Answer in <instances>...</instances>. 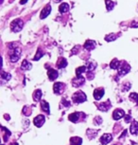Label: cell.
<instances>
[{"label":"cell","mask_w":138,"mask_h":145,"mask_svg":"<svg viewBox=\"0 0 138 145\" xmlns=\"http://www.w3.org/2000/svg\"><path fill=\"white\" fill-rule=\"evenodd\" d=\"M80 116H81V113L76 112V113H72L68 116V120L72 122H78L80 120Z\"/></svg>","instance_id":"16"},{"label":"cell","mask_w":138,"mask_h":145,"mask_svg":"<svg viewBox=\"0 0 138 145\" xmlns=\"http://www.w3.org/2000/svg\"><path fill=\"white\" fill-rule=\"evenodd\" d=\"M130 70H131V66H129L127 63H122V65L118 69V76L119 77H123Z\"/></svg>","instance_id":"5"},{"label":"cell","mask_w":138,"mask_h":145,"mask_svg":"<svg viewBox=\"0 0 138 145\" xmlns=\"http://www.w3.org/2000/svg\"><path fill=\"white\" fill-rule=\"evenodd\" d=\"M23 26H24V23L21 19H15L10 24V28L13 32H19L23 28Z\"/></svg>","instance_id":"2"},{"label":"cell","mask_w":138,"mask_h":145,"mask_svg":"<svg viewBox=\"0 0 138 145\" xmlns=\"http://www.w3.org/2000/svg\"><path fill=\"white\" fill-rule=\"evenodd\" d=\"M69 9V5L67 4V3H62L61 6H60V8H59V10L61 11V12H66L67 10Z\"/></svg>","instance_id":"25"},{"label":"cell","mask_w":138,"mask_h":145,"mask_svg":"<svg viewBox=\"0 0 138 145\" xmlns=\"http://www.w3.org/2000/svg\"><path fill=\"white\" fill-rule=\"evenodd\" d=\"M47 75H48V78L50 81H55L59 77V73H58L57 70L53 69V68H50L47 72Z\"/></svg>","instance_id":"14"},{"label":"cell","mask_w":138,"mask_h":145,"mask_svg":"<svg viewBox=\"0 0 138 145\" xmlns=\"http://www.w3.org/2000/svg\"><path fill=\"white\" fill-rule=\"evenodd\" d=\"M97 108H98V110L102 111V112H106V111H108L110 108H111V104H110V102L108 101L107 103L105 102V103H99V104L97 105Z\"/></svg>","instance_id":"13"},{"label":"cell","mask_w":138,"mask_h":145,"mask_svg":"<svg viewBox=\"0 0 138 145\" xmlns=\"http://www.w3.org/2000/svg\"><path fill=\"white\" fill-rule=\"evenodd\" d=\"M1 77H2V79L6 80V81H9V80H10V78H11L10 74H9V73H6V72H4V71H2Z\"/></svg>","instance_id":"30"},{"label":"cell","mask_w":138,"mask_h":145,"mask_svg":"<svg viewBox=\"0 0 138 145\" xmlns=\"http://www.w3.org/2000/svg\"><path fill=\"white\" fill-rule=\"evenodd\" d=\"M20 56H21V49L20 48H13L11 49L10 52V61L11 63H15L19 60Z\"/></svg>","instance_id":"3"},{"label":"cell","mask_w":138,"mask_h":145,"mask_svg":"<svg viewBox=\"0 0 138 145\" xmlns=\"http://www.w3.org/2000/svg\"><path fill=\"white\" fill-rule=\"evenodd\" d=\"M101 122H102V120H101V118H100V117H96L95 119V125L100 124Z\"/></svg>","instance_id":"31"},{"label":"cell","mask_w":138,"mask_h":145,"mask_svg":"<svg viewBox=\"0 0 138 145\" xmlns=\"http://www.w3.org/2000/svg\"><path fill=\"white\" fill-rule=\"evenodd\" d=\"M86 69H87L86 66H80V67H78L76 69V75L77 76H81V74H82Z\"/></svg>","instance_id":"27"},{"label":"cell","mask_w":138,"mask_h":145,"mask_svg":"<svg viewBox=\"0 0 138 145\" xmlns=\"http://www.w3.org/2000/svg\"><path fill=\"white\" fill-rule=\"evenodd\" d=\"M50 11H51V6L48 4L46 5L45 8L43 9V10L41 11V14H40V18L41 19H45L46 17H47L49 13H50Z\"/></svg>","instance_id":"9"},{"label":"cell","mask_w":138,"mask_h":145,"mask_svg":"<svg viewBox=\"0 0 138 145\" xmlns=\"http://www.w3.org/2000/svg\"><path fill=\"white\" fill-rule=\"evenodd\" d=\"M59 1H61V0H55V2H59Z\"/></svg>","instance_id":"36"},{"label":"cell","mask_w":138,"mask_h":145,"mask_svg":"<svg viewBox=\"0 0 138 145\" xmlns=\"http://www.w3.org/2000/svg\"><path fill=\"white\" fill-rule=\"evenodd\" d=\"M122 65V63L117 60V59H114L113 61L111 62V64H110V66H111V68L112 69H119V67L121 66Z\"/></svg>","instance_id":"17"},{"label":"cell","mask_w":138,"mask_h":145,"mask_svg":"<svg viewBox=\"0 0 138 145\" xmlns=\"http://www.w3.org/2000/svg\"><path fill=\"white\" fill-rule=\"evenodd\" d=\"M44 55V52L41 50V49H39L38 51H37V53H36V55H35V57H34V60L35 61H38V60H40V58L43 56Z\"/></svg>","instance_id":"29"},{"label":"cell","mask_w":138,"mask_h":145,"mask_svg":"<svg viewBox=\"0 0 138 145\" xmlns=\"http://www.w3.org/2000/svg\"><path fill=\"white\" fill-rule=\"evenodd\" d=\"M95 47V42L93 40H87L84 44V48L87 50H93Z\"/></svg>","instance_id":"15"},{"label":"cell","mask_w":138,"mask_h":145,"mask_svg":"<svg viewBox=\"0 0 138 145\" xmlns=\"http://www.w3.org/2000/svg\"><path fill=\"white\" fill-rule=\"evenodd\" d=\"M87 98H86L85 93H83L82 91H78L73 94V96H72V101L75 103H81L85 102Z\"/></svg>","instance_id":"1"},{"label":"cell","mask_w":138,"mask_h":145,"mask_svg":"<svg viewBox=\"0 0 138 145\" xmlns=\"http://www.w3.org/2000/svg\"><path fill=\"white\" fill-rule=\"evenodd\" d=\"M113 140V137L111 134H104V135H102V137L100 138V142L102 143V144H108L109 142H111V141Z\"/></svg>","instance_id":"12"},{"label":"cell","mask_w":138,"mask_h":145,"mask_svg":"<svg viewBox=\"0 0 138 145\" xmlns=\"http://www.w3.org/2000/svg\"><path fill=\"white\" fill-rule=\"evenodd\" d=\"M67 66V61L64 58H60L59 61L57 62V66L58 68H64Z\"/></svg>","instance_id":"19"},{"label":"cell","mask_w":138,"mask_h":145,"mask_svg":"<svg viewBox=\"0 0 138 145\" xmlns=\"http://www.w3.org/2000/svg\"><path fill=\"white\" fill-rule=\"evenodd\" d=\"M114 145H115V144H114Z\"/></svg>","instance_id":"37"},{"label":"cell","mask_w":138,"mask_h":145,"mask_svg":"<svg viewBox=\"0 0 138 145\" xmlns=\"http://www.w3.org/2000/svg\"><path fill=\"white\" fill-rule=\"evenodd\" d=\"M130 99H131L132 101H133L134 103H138V94L137 93H131Z\"/></svg>","instance_id":"28"},{"label":"cell","mask_w":138,"mask_h":145,"mask_svg":"<svg viewBox=\"0 0 138 145\" xmlns=\"http://www.w3.org/2000/svg\"><path fill=\"white\" fill-rule=\"evenodd\" d=\"M41 107H42V110L46 112V114H49L50 113V110H49V104H48L47 102L46 101H42L41 102Z\"/></svg>","instance_id":"20"},{"label":"cell","mask_w":138,"mask_h":145,"mask_svg":"<svg viewBox=\"0 0 138 145\" xmlns=\"http://www.w3.org/2000/svg\"><path fill=\"white\" fill-rule=\"evenodd\" d=\"M104 93H105V91L103 88L95 89V91H94V98H95V100H96V101H99L100 99L103 97Z\"/></svg>","instance_id":"10"},{"label":"cell","mask_w":138,"mask_h":145,"mask_svg":"<svg viewBox=\"0 0 138 145\" xmlns=\"http://www.w3.org/2000/svg\"><path fill=\"white\" fill-rule=\"evenodd\" d=\"M82 140L79 137H73L70 139V144L71 145H81Z\"/></svg>","instance_id":"18"},{"label":"cell","mask_w":138,"mask_h":145,"mask_svg":"<svg viewBox=\"0 0 138 145\" xmlns=\"http://www.w3.org/2000/svg\"><path fill=\"white\" fill-rule=\"evenodd\" d=\"M85 83V79L83 76H77L76 78L72 80V85L74 87H80L81 85H83Z\"/></svg>","instance_id":"4"},{"label":"cell","mask_w":138,"mask_h":145,"mask_svg":"<svg viewBox=\"0 0 138 145\" xmlns=\"http://www.w3.org/2000/svg\"><path fill=\"white\" fill-rule=\"evenodd\" d=\"M87 70L89 71H93L94 69H95V67H96V63L95 61H89L87 63Z\"/></svg>","instance_id":"22"},{"label":"cell","mask_w":138,"mask_h":145,"mask_svg":"<svg viewBox=\"0 0 138 145\" xmlns=\"http://www.w3.org/2000/svg\"><path fill=\"white\" fill-rule=\"evenodd\" d=\"M31 64L28 62V60H24L23 63H22V65H21V68L23 69V70H29V69H31Z\"/></svg>","instance_id":"21"},{"label":"cell","mask_w":138,"mask_h":145,"mask_svg":"<svg viewBox=\"0 0 138 145\" xmlns=\"http://www.w3.org/2000/svg\"><path fill=\"white\" fill-rule=\"evenodd\" d=\"M64 87H65V84H62V83H55L53 85V91L54 93L59 95V94H62L64 91Z\"/></svg>","instance_id":"6"},{"label":"cell","mask_w":138,"mask_h":145,"mask_svg":"<svg viewBox=\"0 0 138 145\" xmlns=\"http://www.w3.org/2000/svg\"><path fill=\"white\" fill-rule=\"evenodd\" d=\"M41 97H42V91L40 89H37L33 93V100L35 102H38L41 100Z\"/></svg>","instance_id":"23"},{"label":"cell","mask_w":138,"mask_h":145,"mask_svg":"<svg viewBox=\"0 0 138 145\" xmlns=\"http://www.w3.org/2000/svg\"><path fill=\"white\" fill-rule=\"evenodd\" d=\"M17 145H18V144H17Z\"/></svg>","instance_id":"38"},{"label":"cell","mask_w":138,"mask_h":145,"mask_svg":"<svg viewBox=\"0 0 138 145\" xmlns=\"http://www.w3.org/2000/svg\"><path fill=\"white\" fill-rule=\"evenodd\" d=\"M130 132H131V134L133 135V136L138 135V122L136 121H133L132 122L131 127H130Z\"/></svg>","instance_id":"11"},{"label":"cell","mask_w":138,"mask_h":145,"mask_svg":"<svg viewBox=\"0 0 138 145\" xmlns=\"http://www.w3.org/2000/svg\"><path fill=\"white\" fill-rule=\"evenodd\" d=\"M125 116V112L122 109H115L114 112L113 113V119L114 121H118L121 118H123Z\"/></svg>","instance_id":"8"},{"label":"cell","mask_w":138,"mask_h":145,"mask_svg":"<svg viewBox=\"0 0 138 145\" xmlns=\"http://www.w3.org/2000/svg\"><path fill=\"white\" fill-rule=\"evenodd\" d=\"M133 28H138V22H133L131 25Z\"/></svg>","instance_id":"33"},{"label":"cell","mask_w":138,"mask_h":145,"mask_svg":"<svg viewBox=\"0 0 138 145\" xmlns=\"http://www.w3.org/2000/svg\"><path fill=\"white\" fill-rule=\"evenodd\" d=\"M105 4H106V9H107V10H112L114 8V3L112 0H106L105 1Z\"/></svg>","instance_id":"24"},{"label":"cell","mask_w":138,"mask_h":145,"mask_svg":"<svg viewBox=\"0 0 138 145\" xmlns=\"http://www.w3.org/2000/svg\"><path fill=\"white\" fill-rule=\"evenodd\" d=\"M62 103H63V104H64V106H66V107L67 106H70V103H69V102H66L64 99L62 100Z\"/></svg>","instance_id":"32"},{"label":"cell","mask_w":138,"mask_h":145,"mask_svg":"<svg viewBox=\"0 0 138 145\" xmlns=\"http://www.w3.org/2000/svg\"><path fill=\"white\" fill-rule=\"evenodd\" d=\"M45 122H46V118H45L44 115H38V116L35 117V119L33 120L34 125L37 127H42Z\"/></svg>","instance_id":"7"},{"label":"cell","mask_w":138,"mask_h":145,"mask_svg":"<svg viewBox=\"0 0 138 145\" xmlns=\"http://www.w3.org/2000/svg\"><path fill=\"white\" fill-rule=\"evenodd\" d=\"M28 2V0H21L20 1V4H26Z\"/></svg>","instance_id":"35"},{"label":"cell","mask_w":138,"mask_h":145,"mask_svg":"<svg viewBox=\"0 0 138 145\" xmlns=\"http://www.w3.org/2000/svg\"><path fill=\"white\" fill-rule=\"evenodd\" d=\"M131 119H132V118H131V116H127V117H126V120H125V122H131V121H132Z\"/></svg>","instance_id":"34"},{"label":"cell","mask_w":138,"mask_h":145,"mask_svg":"<svg viewBox=\"0 0 138 145\" xmlns=\"http://www.w3.org/2000/svg\"><path fill=\"white\" fill-rule=\"evenodd\" d=\"M117 38V34H115V33H111L109 35H107L106 37H105V40L107 41V42H112V41H114Z\"/></svg>","instance_id":"26"}]
</instances>
